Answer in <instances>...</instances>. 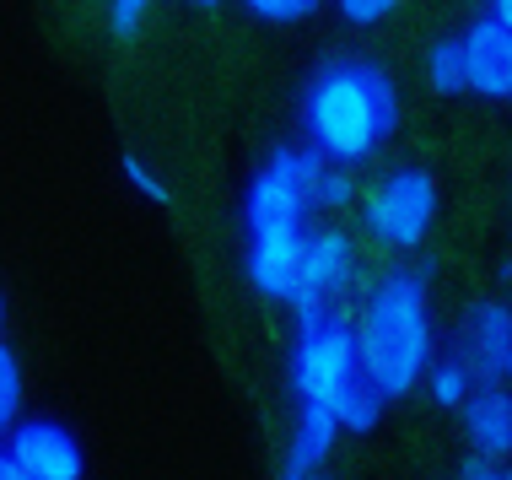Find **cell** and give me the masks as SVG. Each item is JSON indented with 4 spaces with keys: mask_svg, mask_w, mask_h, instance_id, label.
<instances>
[{
    "mask_svg": "<svg viewBox=\"0 0 512 480\" xmlns=\"http://www.w3.org/2000/svg\"><path fill=\"white\" fill-rule=\"evenodd\" d=\"M437 205H442V189L432 168H421V162H399L378 178V184L362 195V227L367 238H378L383 249H421L426 232L437 222Z\"/></svg>",
    "mask_w": 512,
    "mask_h": 480,
    "instance_id": "cell-4",
    "label": "cell"
},
{
    "mask_svg": "<svg viewBox=\"0 0 512 480\" xmlns=\"http://www.w3.org/2000/svg\"><path fill=\"white\" fill-rule=\"evenodd\" d=\"M184 6H205V11H211V6H221V0H184Z\"/></svg>",
    "mask_w": 512,
    "mask_h": 480,
    "instance_id": "cell-24",
    "label": "cell"
},
{
    "mask_svg": "<svg viewBox=\"0 0 512 480\" xmlns=\"http://www.w3.org/2000/svg\"><path fill=\"white\" fill-rule=\"evenodd\" d=\"M0 459H6V448H0Z\"/></svg>",
    "mask_w": 512,
    "mask_h": 480,
    "instance_id": "cell-28",
    "label": "cell"
},
{
    "mask_svg": "<svg viewBox=\"0 0 512 480\" xmlns=\"http://www.w3.org/2000/svg\"><path fill=\"white\" fill-rule=\"evenodd\" d=\"M313 480H318V475H313Z\"/></svg>",
    "mask_w": 512,
    "mask_h": 480,
    "instance_id": "cell-31",
    "label": "cell"
},
{
    "mask_svg": "<svg viewBox=\"0 0 512 480\" xmlns=\"http://www.w3.org/2000/svg\"><path fill=\"white\" fill-rule=\"evenodd\" d=\"M335 437H340V421L335 410L324 405H302L297 410V427H292V443H286V480H313V470L335 454Z\"/></svg>",
    "mask_w": 512,
    "mask_h": 480,
    "instance_id": "cell-11",
    "label": "cell"
},
{
    "mask_svg": "<svg viewBox=\"0 0 512 480\" xmlns=\"http://www.w3.org/2000/svg\"><path fill=\"white\" fill-rule=\"evenodd\" d=\"M475 389H480V378L469 373L464 356H453V351H442L432 362V373H426V394H432V405H442V410H464Z\"/></svg>",
    "mask_w": 512,
    "mask_h": 480,
    "instance_id": "cell-14",
    "label": "cell"
},
{
    "mask_svg": "<svg viewBox=\"0 0 512 480\" xmlns=\"http://www.w3.org/2000/svg\"><path fill=\"white\" fill-rule=\"evenodd\" d=\"M292 394L297 405H324L335 410V400L362 378V340L356 324L340 308H318L308 319H297V340H292Z\"/></svg>",
    "mask_w": 512,
    "mask_h": 480,
    "instance_id": "cell-3",
    "label": "cell"
},
{
    "mask_svg": "<svg viewBox=\"0 0 512 480\" xmlns=\"http://www.w3.org/2000/svg\"><path fill=\"white\" fill-rule=\"evenodd\" d=\"M464 437L469 454L486 464H507L512 459V389L507 383H480L464 405Z\"/></svg>",
    "mask_w": 512,
    "mask_h": 480,
    "instance_id": "cell-10",
    "label": "cell"
},
{
    "mask_svg": "<svg viewBox=\"0 0 512 480\" xmlns=\"http://www.w3.org/2000/svg\"><path fill=\"white\" fill-rule=\"evenodd\" d=\"M0 432H6V427H0Z\"/></svg>",
    "mask_w": 512,
    "mask_h": 480,
    "instance_id": "cell-30",
    "label": "cell"
},
{
    "mask_svg": "<svg viewBox=\"0 0 512 480\" xmlns=\"http://www.w3.org/2000/svg\"><path fill=\"white\" fill-rule=\"evenodd\" d=\"M146 11H151V0H108V27H114L119 38H130L135 27L146 22Z\"/></svg>",
    "mask_w": 512,
    "mask_h": 480,
    "instance_id": "cell-20",
    "label": "cell"
},
{
    "mask_svg": "<svg viewBox=\"0 0 512 480\" xmlns=\"http://www.w3.org/2000/svg\"><path fill=\"white\" fill-rule=\"evenodd\" d=\"M426 87L437 98H459L469 92V60H464V33H448L426 49Z\"/></svg>",
    "mask_w": 512,
    "mask_h": 480,
    "instance_id": "cell-13",
    "label": "cell"
},
{
    "mask_svg": "<svg viewBox=\"0 0 512 480\" xmlns=\"http://www.w3.org/2000/svg\"><path fill=\"white\" fill-rule=\"evenodd\" d=\"M459 480H507V470H496V464H486V459L469 454V459H464V470H459Z\"/></svg>",
    "mask_w": 512,
    "mask_h": 480,
    "instance_id": "cell-21",
    "label": "cell"
},
{
    "mask_svg": "<svg viewBox=\"0 0 512 480\" xmlns=\"http://www.w3.org/2000/svg\"><path fill=\"white\" fill-rule=\"evenodd\" d=\"M351 200H356V173L329 162L324 178H318V211H345Z\"/></svg>",
    "mask_w": 512,
    "mask_h": 480,
    "instance_id": "cell-16",
    "label": "cell"
},
{
    "mask_svg": "<svg viewBox=\"0 0 512 480\" xmlns=\"http://www.w3.org/2000/svg\"><path fill=\"white\" fill-rule=\"evenodd\" d=\"M0 329H6V292H0Z\"/></svg>",
    "mask_w": 512,
    "mask_h": 480,
    "instance_id": "cell-25",
    "label": "cell"
},
{
    "mask_svg": "<svg viewBox=\"0 0 512 480\" xmlns=\"http://www.w3.org/2000/svg\"><path fill=\"white\" fill-rule=\"evenodd\" d=\"M0 480H33V475H27L17 459H0Z\"/></svg>",
    "mask_w": 512,
    "mask_h": 480,
    "instance_id": "cell-23",
    "label": "cell"
},
{
    "mask_svg": "<svg viewBox=\"0 0 512 480\" xmlns=\"http://www.w3.org/2000/svg\"><path fill=\"white\" fill-rule=\"evenodd\" d=\"M464 60L475 98L512 103V27H502L496 17H475L464 27Z\"/></svg>",
    "mask_w": 512,
    "mask_h": 480,
    "instance_id": "cell-9",
    "label": "cell"
},
{
    "mask_svg": "<svg viewBox=\"0 0 512 480\" xmlns=\"http://www.w3.org/2000/svg\"><path fill=\"white\" fill-rule=\"evenodd\" d=\"M313 227H265V232H243V270L254 281V292L292 303L297 281H302V249H308Z\"/></svg>",
    "mask_w": 512,
    "mask_h": 480,
    "instance_id": "cell-8",
    "label": "cell"
},
{
    "mask_svg": "<svg viewBox=\"0 0 512 480\" xmlns=\"http://www.w3.org/2000/svg\"><path fill=\"white\" fill-rule=\"evenodd\" d=\"M507 281H512V270H507ZM507 303H512V292H507Z\"/></svg>",
    "mask_w": 512,
    "mask_h": 480,
    "instance_id": "cell-27",
    "label": "cell"
},
{
    "mask_svg": "<svg viewBox=\"0 0 512 480\" xmlns=\"http://www.w3.org/2000/svg\"><path fill=\"white\" fill-rule=\"evenodd\" d=\"M243 6L265 22H302V17H313L324 0H243Z\"/></svg>",
    "mask_w": 512,
    "mask_h": 480,
    "instance_id": "cell-19",
    "label": "cell"
},
{
    "mask_svg": "<svg viewBox=\"0 0 512 480\" xmlns=\"http://www.w3.org/2000/svg\"><path fill=\"white\" fill-rule=\"evenodd\" d=\"M453 356H464V367L480 383H507V356H512V303L507 297H486L464 313L459 335H453Z\"/></svg>",
    "mask_w": 512,
    "mask_h": 480,
    "instance_id": "cell-7",
    "label": "cell"
},
{
    "mask_svg": "<svg viewBox=\"0 0 512 480\" xmlns=\"http://www.w3.org/2000/svg\"><path fill=\"white\" fill-rule=\"evenodd\" d=\"M399 6H405V0H335V11L351 27H378V22H389Z\"/></svg>",
    "mask_w": 512,
    "mask_h": 480,
    "instance_id": "cell-18",
    "label": "cell"
},
{
    "mask_svg": "<svg viewBox=\"0 0 512 480\" xmlns=\"http://www.w3.org/2000/svg\"><path fill=\"white\" fill-rule=\"evenodd\" d=\"M356 286V238L345 227H313L302 249V281L292 292V319H308L318 308H340V297Z\"/></svg>",
    "mask_w": 512,
    "mask_h": 480,
    "instance_id": "cell-5",
    "label": "cell"
},
{
    "mask_svg": "<svg viewBox=\"0 0 512 480\" xmlns=\"http://www.w3.org/2000/svg\"><path fill=\"white\" fill-rule=\"evenodd\" d=\"M507 480H512V470H507Z\"/></svg>",
    "mask_w": 512,
    "mask_h": 480,
    "instance_id": "cell-29",
    "label": "cell"
},
{
    "mask_svg": "<svg viewBox=\"0 0 512 480\" xmlns=\"http://www.w3.org/2000/svg\"><path fill=\"white\" fill-rule=\"evenodd\" d=\"M17 421H22V362L0 340V427H17Z\"/></svg>",
    "mask_w": 512,
    "mask_h": 480,
    "instance_id": "cell-15",
    "label": "cell"
},
{
    "mask_svg": "<svg viewBox=\"0 0 512 480\" xmlns=\"http://www.w3.org/2000/svg\"><path fill=\"white\" fill-rule=\"evenodd\" d=\"M486 17H496L502 27H512V0H486Z\"/></svg>",
    "mask_w": 512,
    "mask_h": 480,
    "instance_id": "cell-22",
    "label": "cell"
},
{
    "mask_svg": "<svg viewBox=\"0 0 512 480\" xmlns=\"http://www.w3.org/2000/svg\"><path fill=\"white\" fill-rule=\"evenodd\" d=\"M119 168H124V178H130V184L141 189L146 200H157V205H168V200H173V189L162 184L157 173H151V162H146L141 152H124V162H119Z\"/></svg>",
    "mask_w": 512,
    "mask_h": 480,
    "instance_id": "cell-17",
    "label": "cell"
},
{
    "mask_svg": "<svg viewBox=\"0 0 512 480\" xmlns=\"http://www.w3.org/2000/svg\"><path fill=\"white\" fill-rule=\"evenodd\" d=\"M6 459H17L33 480H81L87 454H81L76 432L54 416H22L6 437Z\"/></svg>",
    "mask_w": 512,
    "mask_h": 480,
    "instance_id": "cell-6",
    "label": "cell"
},
{
    "mask_svg": "<svg viewBox=\"0 0 512 480\" xmlns=\"http://www.w3.org/2000/svg\"><path fill=\"white\" fill-rule=\"evenodd\" d=\"M399 130V87L378 60L335 54L302 87V135L324 162H372Z\"/></svg>",
    "mask_w": 512,
    "mask_h": 480,
    "instance_id": "cell-1",
    "label": "cell"
},
{
    "mask_svg": "<svg viewBox=\"0 0 512 480\" xmlns=\"http://www.w3.org/2000/svg\"><path fill=\"white\" fill-rule=\"evenodd\" d=\"M432 259L421 265H399L378 276L362 297V319H356V340H362V373L378 383L389 400H405L421 389L437 362V324H432Z\"/></svg>",
    "mask_w": 512,
    "mask_h": 480,
    "instance_id": "cell-2",
    "label": "cell"
},
{
    "mask_svg": "<svg viewBox=\"0 0 512 480\" xmlns=\"http://www.w3.org/2000/svg\"><path fill=\"white\" fill-rule=\"evenodd\" d=\"M383 410H389V394L378 389L367 373L351 383V389L335 400V421H340V432H351V437H367V432H378L383 427Z\"/></svg>",
    "mask_w": 512,
    "mask_h": 480,
    "instance_id": "cell-12",
    "label": "cell"
},
{
    "mask_svg": "<svg viewBox=\"0 0 512 480\" xmlns=\"http://www.w3.org/2000/svg\"><path fill=\"white\" fill-rule=\"evenodd\" d=\"M507 389H512V356H507Z\"/></svg>",
    "mask_w": 512,
    "mask_h": 480,
    "instance_id": "cell-26",
    "label": "cell"
}]
</instances>
